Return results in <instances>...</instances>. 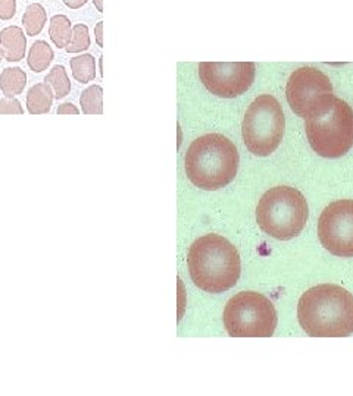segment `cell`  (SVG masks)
Returning a JSON list of instances; mask_svg holds the SVG:
<instances>
[{
  "instance_id": "cell-1",
  "label": "cell",
  "mask_w": 353,
  "mask_h": 396,
  "mask_svg": "<svg viewBox=\"0 0 353 396\" xmlns=\"http://www.w3.org/2000/svg\"><path fill=\"white\" fill-rule=\"evenodd\" d=\"M298 320L312 338H346L353 334V295L333 283H321L302 294Z\"/></svg>"
},
{
  "instance_id": "cell-2",
  "label": "cell",
  "mask_w": 353,
  "mask_h": 396,
  "mask_svg": "<svg viewBox=\"0 0 353 396\" xmlns=\"http://www.w3.org/2000/svg\"><path fill=\"white\" fill-rule=\"evenodd\" d=\"M187 266L193 283L208 294H222L234 288L241 273L239 251L217 233L197 238L189 248Z\"/></svg>"
},
{
  "instance_id": "cell-3",
  "label": "cell",
  "mask_w": 353,
  "mask_h": 396,
  "mask_svg": "<svg viewBox=\"0 0 353 396\" xmlns=\"http://www.w3.org/2000/svg\"><path fill=\"white\" fill-rule=\"evenodd\" d=\"M240 163L234 142L222 134L197 137L184 157L189 181L205 191H217L233 182Z\"/></svg>"
},
{
  "instance_id": "cell-4",
  "label": "cell",
  "mask_w": 353,
  "mask_h": 396,
  "mask_svg": "<svg viewBox=\"0 0 353 396\" xmlns=\"http://www.w3.org/2000/svg\"><path fill=\"white\" fill-rule=\"evenodd\" d=\"M309 217L308 201L293 186H274L256 205V221L274 240L288 241L299 236Z\"/></svg>"
},
{
  "instance_id": "cell-5",
  "label": "cell",
  "mask_w": 353,
  "mask_h": 396,
  "mask_svg": "<svg viewBox=\"0 0 353 396\" xmlns=\"http://www.w3.org/2000/svg\"><path fill=\"white\" fill-rule=\"evenodd\" d=\"M222 322L232 338H271L277 327V311L265 295L241 291L228 299Z\"/></svg>"
},
{
  "instance_id": "cell-6",
  "label": "cell",
  "mask_w": 353,
  "mask_h": 396,
  "mask_svg": "<svg viewBox=\"0 0 353 396\" xmlns=\"http://www.w3.org/2000/svg\"><path fill=\"white\" fill-rule=\"evenodd\" d=\"M286 132L283 107L271 94L256 97L244 114L241 137L244 146L259 157L271 156L281 144Z\"/></svg>"
},
{
  "instance_id": "cell-7",
  "label": "cell",
  "mask_w": 353,
  "mask_h": 396,
  "mask_svg": "<svg viewBox=\"0 0 353 396\" xmlns=\"http://www.w3.org/2000/svg\"><path fill=\"white\" fill-rule=\"evenodd\" d=\"M306 137L312 150L326 158H339L353 147V109L335 97L326 115L305 121Z\"/></svg>"
},
{
  "instance_id": "cell-8",
  "label": "cell",
  "mask_w": 353,
  "mask_h": 396,
  "mask_svg": "<svg viewBox=\"0 0 353 396\" xmlns=\"http://www.w3.org/2000/svg\"><path fill=\"white\" fill-rule=\"evenodd\" d=\"M286 97L290 109L305 121L326 115L335 99L330 78L312 67L291 72L286 86Z\"/></svg>"
},
{
  "instance_id": "cell-9",
  "label": "cell",
  "mask_w": 353,
  "mask_h": 396,
  "mask_svg": "<svg viewBox=\"0 0 353 396\" xmlns=\"http://www.w3.org/2000/svg\"><path fill=\"white\" fill-rule=\"evenodd\" d=\"M317 232L319 243L330 254L353 259V200L330 203L321 212Z\"/></svg>"
},
{
  "instance_id": "cell-10",
  "label": "cell",
  "mask_w": 353,
  "mask_h": 396,
  "mask_svg": "<svg viewBox=\"0 0 353 396\" xmlns=\"http://www.w3.org/2000/svg\"><path fill=\"white\" fill-rule=\"evenodd\" d=\"M256 68L252 62H202L199 78L213 96L236 99L246 93L255 81Z\"/></svg>"
},
{
  "instance_id": "cell-11",
  "label": "cell",
  "mask_w": 353,
  "mask_h": 396,
  "mask_svg": "<svg viewBox=\"0 0 353 396\" xmlns=\"http://www.w3.org/2000/svg\"><path fill=\"white\" fill-rule=\"evenodd\" d=\"M0 52L8 62H20L27 52V39L20 27H8L0 31Z\"/></svg>"
},
{
  "instance_id": "cell-12",
  "label": "cell",
  "mask_w": 353,
  "mask_h": 396,
  "mask_svg": "<svg viewBox=\"0 0 353 396\" xmlns=\"http://www.w3.org/2000/svg\"><path fill=\"white\" fill-rule=\"evenodd\" d=\"M55 94L48 83H39L27 93V109L32 115L49 114Z\"/></svg>"
},
{
  "instance_id": "cell-13",
  "label": "cell",
  "mask_w": 353,
  "mask_h": 396,
  "mask_svg": "<svg viewBox=\"0 0 353 396\" xmlns=\"http://www.w3.org/2000/svg\"><path fill=\"white\" fill-rule=\"evenodd\" d=\"M27 86V75L21 68H6L0 74V90L5 97L13 99L22 94Z\"/></svg>"
},
{
  "instance_id": "cell-14",
  "label": "cell",
  "mask_w": 353,
  "mask_h": 396,
  "mask_svg": "<svg viewBox=\"0 0 353 396\" xmlns=\"http://www.w3.org/2000/svg\"><path fill=\"white\" fill-rule=\"evenodd\" d=\"M53 57H55V53L52 50V47L43 40H37L28 52L27 62H28V67L32 68L33 72L40 74L49 68Z\"/></svg>"
},
{
  "instance_id": "cell-15",
  "label": "cell",
  "mask_w": 353,
  "mask_h": 396,
  "mask_svg": "<svg viewBox=\"0 0 353 396\" xmlns=\"http://www.w3.org/2000/svg\"><path fill=\"white\" fill-rule=\"evenodd\" d=\"M49 36L53 44L59 49H67L72 40V25L65 15H55L51 20Z\"/></svg>"
},
{
  "instance_id": "cell-16",
  "label": "cell",
  "mask_w": 353,
  "mask_h": 396,
  "mask_svg": "<svg viewBox=\"0 0 353 396\" xmlns=\"http://www.w3.org/2000/svg\"><path fill=\"white\" fill-rule=\"evenodd\" d=\"M46 22H48V12H46V9L40 4H32L27 6L22 17V24L27 36H39Z\"/></svg>"
},
{
  "instance_id": "cell-17",
  "label": "cell",
  "mask_w": 353,
  "mask_h": 396,
  "mask_svg": "<svg viewBox=\"0 0 353 396\" xmlns=\"http://www.w3.org/2000/svg\"><path fill=\"white\" fill-rule=\"evenodd\" d=\"M75 81L87 84L96 78V59L91 55H81L69 60Z\"/></svg>"
},
{
  "instance_id": "cell-18",
  "label": "cell",
  "mask_w": 353,
  "mask_h": 396,
  "mask_svg": "<svg viewBox=\"0 0 353 396\" xmlns=\"http://www.w3.org/2000/svg\"><path fill=\"white\" fill-rule=\"evenodd\" d=\"M44 83H48L55 94V99H64L71 93V81L68 74L62 65H56L46 75Z\"/></svg>"
},
{
  "instance_id": "cell-19",
  "label": "cell",
  "mask_w": 353,
  "mask_h": 396,
  "mask_svg": "<svg viewBox=\"0 0 353 396\" xmlns=\"http://www.w3.org/2000/svg\"><path fill=\"white\" fill-rule=\"evenodd\" d=\"M83 114L86 115H102L103 114V90L100 86H90L86 88L80 97Z\"/></svg>"
},
{
  "instance_id": "cell-20",
  "label": "cell",
  "mask_w": 353,
  "mask_h": 396,
  "mask_svg": "<svg viewBox=\"0 0 353 396\" xmlns=\"http://www.w3.org/2000/svg\"><path fill=\"white\" fill-rule=\"evenodd\" d=\"M90 47V34L88 27L84 24H75L72 27V40L67 47L68 53H80Z\"/></svg>"
},
{
  "instance_id": "cell-21",
  "label": "cell",
  "mask_w": 353,
  "mask_h": 396,
  "mask_svg": "<svg viewBox=\"0 0 353 396\" xmlns=\"http://www.w3.org/2000/svg\"><path fill=\"white\" fill-rule=\"evenodd\" d=\"M24 110L17 99H0V115H22Z\"/></svg>"
},
{
  "instance_id": "cell-22",
  "label": "cell",
  "mask_w": 353,
  "mask_h": 396,
  "mask_svg": "<svg viewBox=\"0 0 353 396\" xmlns=\"http://www.w3.org/2000/svg\"><path fill=\"white\" fill-rule=\"evenodd\" d=\"M17 13V0H0V20H12Z\"/></svg>"
},
{
  "instance_id": "cell-23",
  "label": "cell",
  "mask_w": 353,
  "mask_h": 396,
  "mask_svg": "<svg viewBox=\"0 0 353 396\" xmlns=\"http://www.w3.org/2000/svg\"><path fill=\"white\" fill-rule=\"evenodd\" d=\"M80 110L76 109L72 103H62L58 107V115H79Z\"/></svg>"
},
{
  "instance_id": "cell-24",
  "label": "cell",
  "mask_w": 353,
  "mask_h": 396,
  "mask_svg": "<svg viewBox=\"0 0 353 396\" xmlns=\"http://www.w3.org/2000/svg\"><path fill=\"white\" fill-rule=\"evenodd\" d=\"M95 36H96V43L99 47H103V22H99L95 27Z\"/></svg>"
},
{
  "instance_id": "cell-25",
  "label": "cell",
  "mask_w": 353,
  "mask_h": 396,
  "mask_svg": "<svg viewBox=\"0 0 353 396\" xmlns=\"http://www.w3.org/2000/svg\"><path fill=\"white\" fill-rule=\"evenodd\" d=\"M64 4L71 9H79L87 4V0H64Z\"/></svg>"
},
{
  "instance_id": "cell-26",
  "label": "cell",
  "mask_w": 353,
  "mask_h": 396,
  "mask_svg": "<svg viewBox=\"0 0 353 396\" xmlns=\"http://www.w3.org/2000/svg\"><path fill=\"white\" fill-rule=\"evenodd\" d=\"M93 4L99 12H103V0H93Z\"/></svg>"
},
{
  "instance_id": "cell-27",
  "label": "cell",
  "mask_w": 353,
  "mask_h": 396,
  "mask_svg": "<svg viewBox=\"0 0 353 396\" xmlns=\"http://www.w3.org/2000/svg\"><path fill=\"white\" fill-rule=\"evenodd\" d=\"M2 59H4V56H2V52H0V62H2Z\"/></svg>"
}]
</instances>
